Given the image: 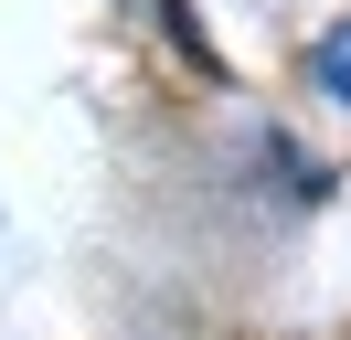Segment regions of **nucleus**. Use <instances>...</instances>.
Wrapping results in <instances>:
<instances>
[{"mask_svg":"<svg viewBox=\"0 0 351 340\" xmlns=\"http://www.w3.org/2000/svg\"><path fill=\"white\" fill-rule=\"evenodd\" d=\"M308 85H319V96H341V106H351V21H330V32L308 42Z\"/></svg>","mask_w":351,"mask_h":340,"instance_id":"obj_1","label":"nucleus"}]
</instances>
